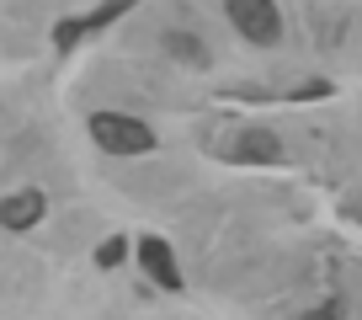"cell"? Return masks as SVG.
<instances>
[{
  "instance_id": "obj_2",
  "label": "cell",
  "mask_w": 362,
  "mask_h": 320,
  "mask_svg": "<svg viewBox=\"0 0 362 320\" xmlns=\"http://www.w3.org/2000/svg\"><path fill=\"white\" fill-rule=\"evenodd\" d=\"M229 22H235L250 43H277V33H283V16H277L272 0H229Z\"/></svg>"
},
{
  "instance_id": "obj_9",
  "label": "cell",
  "mask_w": 362,
  "mask_h": 320,
  "mask_svg": "<svg viewBox=\"0 0 362 320\" xmlns=\"http://www.w3.org/2000/svg\"><path fill=\"white\" fill-rule=\"evenodd\" d=\"M304 320H336V309H315V315H304Z\"/></svg>"
},
{
  "instance_id": "obj_3",
  "label": "cell",
  "mask_w": 362,
  "mask_h": 320,
  "mask_svg": "<svg viewBox=\"0 0 362 320\" xmlns=\"http://www.w3.org/2000/svg\"><path fill=\"white\" fill-rule=\"evenodd\" d=\"M37 219H43V193L0 198V224H6V229H33Z\"/></svg>"
},
{
  "instance_id": "obj_4",
  "label": "cell",
  "mask_w": 362,
  "mask_h": 320,
  "mask_svg": "<svg viewBox=\"0 0 362 320\" xmlns=\"http://www.w3.org/2000/svg\"><path fill=\"white\" fill-rule=\"evenodd\" d=\"M240 160H283V139L272 134V128H245L235 144Z\"/></svg>"
},
{
  "instance_id": "obj_6",
  "label": "cell",
  "mask_w": 362,
  "mask_h": 320,
  "mask_svg": "<svg viewBox=\"0 0 362 320\" xmlns=\"http://www.w3.org/2000/svg\"><path fill=\"white\" fill-rule=\"evenodd\" d=\"M128 6H134V0H112V6H102V11H90V16H80V22H64V27H59V43L69 48V43H75L80 33H90V27H107V22H112V16H123Z\"/></svg>"
},
{
  "instance_id": "obj_5",
  "label": "cell",
  "mask_w": 362,
  "mask_h": 320,
  "mask_svg": "<svg viewBox=\"0 0 362 320\" xmlns=\"http://www.w3.org/2000/svg\"><path fill=\"white\" fill-rule=\"evenodd\" d=\"M139 256H144L149 278H160L165 288H181V273H176V262H170V246H165V240H144V246H139Z\"/></svg>"
},
{
  "instance_id": "obj_7",
  "label": "cell",
  "mask_w": 362,
  "mask_h": 320,
  "mask_svg": "<svg viewBox=\"0 0 362 320\" xmlns=\"http://www.w3.org/2000/svg\"><path fill=\"white\" fill-rule=\"evenodd\" d=\"M123 251H128L123 240H107L102 251H96V262H102V267H117V262H123Z\"/></svg>"
},
{
  "instance_id": "obj_8",
  "label": "cell",
  "mask_w": 362,
  "mask_h": 320,
  "mask_svg": "<svg viewBox=\"0 0 362 320\" xmlns=\"http://www.w3.org/2000/svg\"><path fill=\"white\" fill-rule=\"evenodd\" d=\"M170 54H181V59H203V54L192 48V38H187V33H176V38H170Z\"/></svg>"
},
{
  "instance_id": "obj_1",
  "label": "cell",
  "mask_w": 362,
  "mask_h": 320,
  "mask_svg": "<svg viewBox=\"0 0 362 320\" xmlns=\"http://www.w3.org/2000/svg\"><path fill=\"white\" fill-rule=\"evenodd\" d=\"M90 139H96L107 155H149V149H155V128L128 118V113H96L90 118Z\"/></svg>"
}]
</instances>
